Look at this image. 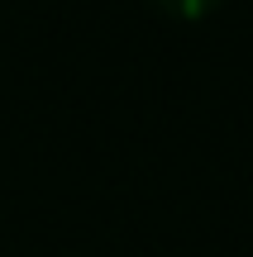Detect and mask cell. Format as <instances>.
Returning a JSON list of instances; mask_svg holds the SVG:
<instances>
[{"label":"cell","instance_id":"cell-1","mask_svg":"<svg viewBox=\"0 0 253 257\" xmlns=\"http://www.w3.org/2000/svg\"><path fill=\"white\" fill-rule=\"evenodd\" d=\"M167 5H172V10H182V15H201L210 0H167Z\"/></svg>","mask_w":253,"mask_h":257}]
</instances>
